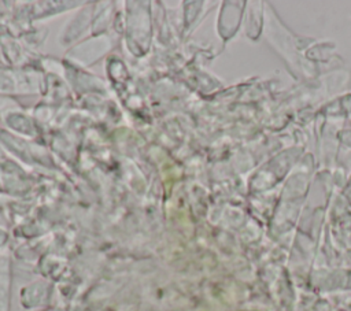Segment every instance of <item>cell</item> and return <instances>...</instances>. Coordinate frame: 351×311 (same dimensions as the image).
<instances>
[{"label": "cell", "instance_id": "obj_1", "mask_svg": "<svg viewBox=\"0 0 351 311\" xmlns=\"http://www.w3.org/2000/svg\"><path fill=\"white\" fill-rule=\"evenodd\" d=\"M341 112H351V95L339 100Z\"/></svg>", "mask_w": 351, "mask_h": 311}]
</instances>
